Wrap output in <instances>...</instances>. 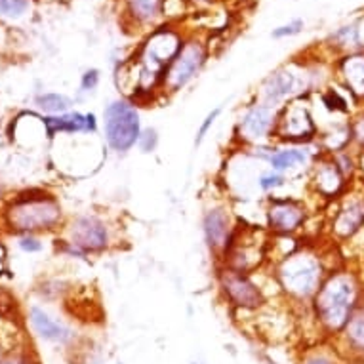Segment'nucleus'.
<instances>
[{"label":"nucleus","mask_w":364,"mask_h":364,"mask_svg":"<svg viewBox=\"0 0 364 364\" xmlns=\"http://www.w3.org/2000/svg\"><path fill=\"white\" fill-rule=\"evenodd\" d=\"M364 301L360 277L349 267H336L309 304V315L323 340H334Z\"/></svg>","instance_id":"f257e3e1"},{"label":"nucleus","mask_w":364,"mask_h":364,"mask_svg":"<svg viewBox=\"0 0 364 364\" xmlns=\"http://www.w3.org/2000/svg\"><path fill=\"white\" fill-rule=\"evenodd\" d=\"M271 265V277L277 284L279 296L290 305L309 307L318 288L332 269L313 246H299L292 254L281 257Z\"/></svg>","instance_id":"f03ea898"},{"label":"nucleus","mask_w":364,"mask_h":364,"mask_svg":"<svg viewBox=\"0 0 364 364\" xmlns=\"http://www.w3.org/2000/svg\"><path fill=\"white\" fill-rule=\"evenodd\" d=\"M63 220L60 200L48 193L29 191L19 195L6 210V223L12 231L35 235L52 231Z\"/></svg>","instance_id":"7ed1b4c3"},{"label":"nucleus","mask_w":364,"mask_h":364,"mask_svg":"<svg viewBox=\"0 0 364 364\" xmlns=\"http://www.w3.org/2000/svg\"><path fill=\"white\" fill-rule=\"evenodd\" d=\"M102 130L107 149L114 155H128L136 149L144 130L138 103L124 96L109 102L103 109Z\"/></svg>","instance_id":"20e7f679"},{"label":"nucleus","mask_w":364,"mask_h":364,"mask_svg":"<svg viewBox=\"0 0 364 364\" xmlns=\"http://www.w3.org/2000/svg\"><path fill=\"white\" fill-rule=\"evenodd\" d=\"M215 282L221 298L239 313L254 315L271 301L267 290L257 279V273H240L235 269L218 265Z\"/></svg>","instance_id":"39448f33"},{"label":"nucleus","mask_w":364,"mask_h":364,"mask_svg":"<svg viewBox=\"0 0 364 364\" xmlns=\"http://www.w3.org/2000/svg\"><path fill=\"white\" fill-rule=\"evenodd\" d=\"M318 84L309 69L299 65H287L271 73L257 90V100L271 107H282L288 102L309 97L313 92H318Z\"/></svg>","instance_id":"423d86ee"},{"label":"nucleus","mask_w":364,"mask_h":364,"mask_svg":"<svg viewBox=\"0 0 364 364\" xmlns=\"http://www.w3.org/2000/svg\"><path fill=\"white\" fill-rule=\"evenodd\" d=\"M318 139V122L307 97L288 102L279 107L275 136L277 145H311Z\"/></svg>","instance_id":"0eeeda50"},{"label":"nucleus","mask_w":364,"mask_h":364,"mask_svg":"<svg viewBox=\"0 0 364 364\" xmlns=\"http://www.w3.org/2000/svg\"><path fill=\"white\" fill-rule=\"evenodd\" d=\"M71 246L86 254V256H102L114 248L113 223L100 214L77 215L67 227V240Z\"/></svg>","instance_id":"6e6552de"},{"label":"nucleus","mask_w":364,"mask_h":364,"mask_svg":"<svg viewBox=\"0 0 364 364\" xmlns=\"http://www.w3.org/2000/svg\"><path fill=\"white\" fill-rule=\"evenodd\" d=\"M279 109L256 100L246 105L235 124V138L242 147L273 144Z\"/></svg>","instance_id":"1a4fd4ad"},{"label":"nucleus","mask_w":364,"mask_h":364,"mask_svg":"<svg viewBox=\"0 0 364 364\" xmlns=\"http://www.w3.org/2000/svg\"><path fill=\"white\" fill-rule=\"evenodd\" d=\"M265 227L277 237H298L309 221V208L301 198L269 197L265 203Z\"/></svg>","instance_id":"9d476101"},{"label":"nucleus","mask_w":364,"mask_h":364,"mask_svg":"<svg viewBox=\"0 0 364 364\" xmlns=\"http://www.w3.org/2000/svg\"><path fill=\"white\" fill-rule=\"evenodd\" d=\"M206 63V48L197 41H189L181 44L178 54L170 61L164 78H162V94L173 96L198 77Z\"/></svg>","instance_id":"9b49d317"},{"label":"nucleus","mask_w":364,"mask_h":364,"mask_svg":"<svg viewBox=\"0 0 364 364\" xmlns=\"http://www.w3.org/2000/svg\"><path fill=\"white\" fill-rule=\"evenodd\" d=\"M307 187L309 191L318 198L324 200H338L349 191V179L343 176V172L338 166L332 155H321L316 156L313 162L309 173H307Z\"/></svg>","instance_id":"f8f14e48"},{"label":"nucleus","mask_w":364,"mask_h":364,"mask_svg":"<svg viewBox=\"0 0 364 364\" xmlns=\"http://www.w3.org/2000/svg\"><path fill=\"white\" fill-rule=\"evenodd\" d=\"M200 227H203L206 248L218 259L229 245V240L233 239L235 231L239 227V220L235 218L233 210L229 208L225 203H215L204 210Z\"/></svg>","instance_id":"ddd939ff"},{"label":"nucleus","mask_w":364,"mask_h":364,"mask_svg":"<svg viewBox=\"0 0 364 364\" xmlns=\"http://www.w3.org/2000/svg\"><path fill=\"white\" fill-rule=\"evenodd\" d=\"M364 227V195L349 191L336 200V210L330 218V235L340 242L351 240Z\"/></svg>","instance_id":"4468645a"},{"label":"nucleus","mask_w":364,"mask_h":364,"mask_svg":"<svg viewBox=\"0 0 364 364\" xmlns=\"http://www.w3.org/2000/svg\"><path fill=\"white\" fill-rule=\"evenodd\" d=\"M318 155H321V147L316 144L277 145L265 166L290 178L296 173H309L311 166Z\"/></svg>","instance_id":"2eb2a0df"},{"label":"nucleus","mask_w":364,"mask_h":364,"mask_svg":"<svg viewBox=\"0 0 364 364\" xmlns=\"http://www.w3.org/2000/svg\"><path fill=\"white\" fill-rule=\"evenodd\" d=\"M330 341L346 364H364V301L358 305L340 334Z\"/></svg>","instance_id":"dca6fc26"},{"label":"nucleus","mask_w":364,"mask_h":364,"mask_svg":"<svg viewBox=\"0 0 364 364\" xmlns=\"http://www.w3.org/2000/svg\"><path fill=\"white\" fill-rule=\"evenodd\" d=\"M44 126H46L48 138H54L58 134H97L100 120H97L96 113L69 111V113L58 114V117H46Z\"/></svg>","instance_id":"f3484780"},{"label":"nucleus","mask_w":364,"mask_h":364,"mask_svg":"<svg viewBox=\"0 0 364 364\" xmlns=\"http://www.w3.org/2000/svg\"><path fill=\"white\" fill-rule=\"evenodd\" d=\"M341 90H346L357 107H364V54H349L340 61Z\"/></svg>","instance_id":"a211bd4d"},{"label":"nucleus","mask_w":364,"mask_h":364,"mask_svg":"<svg viewBox=\"0 0 364 364\" xmlns=\"http://www.w3.org/2000/svg\"><path fill=\"white\" fill-rule=\"evenodd\" d=\"M29 323L33 326L36 334L41 336L44 341H52V343H60V346H67L75 340V332L69 328L65 323H61L52 315H48L46 311L41 307H31L29 309Z\"/></svg>","instance_id":"6ab92c4d"},{"label":"nucleus","mask_w":364,"mask_h":364,"mask_svg":"<svg viewBox=\"0 0 364 364\" xmlns=\"http://www.w3.org/2000/svg\"><path fill=\"white\" fill-rule=\"evenodd\" d=\"M298 364H346V360L340 357L330 340H323L316 346L305 347L299 353Z\"/></svg>","instance_id":"aec40b11"},{"label":"nucleus","mask_w":364,"mask_h":364,"mask_svg":"<svg viewBox=\"0 0 364 364\" xmlns=\"http://www.w3.org/2000/svg\"><path fill=\"white\" fill-rule=\"evenodd\" d=\"M36 107L41 109L46 117H58V114H65L71 111L73 100L65 94H58V92H46L36 97Z\"/></svg>","instance_id":"412c9836"},{"label":"nucleus","mask_w":364,"mask_h":364,"mask_svg":"<svg viewBox=\"0 0 364 364\" xmlns=\"http://www.w3.org/2000/svg\"><path fill=\"white\" fill-rule=\"evenodd\" d=\"M288 183H290V178H288V176H284V173L281 172H275V170H271V168L263 170L256 179L257 189H259L263 195H275L277 191L284 189Z\"/></svg>","instance_id":"4be33fe9"},{"label":"nucleus","mask_w":364,"mask_h":364,"mask_svg":"<svg viewBox=\"0 0 364 364\" xmlns=\"http://www.w3.org/2000/svg\"><path fill=\"white\" fill-rule=\"evenodd\" d=\"M162 0H128L130 14L138 21H153L161 14Z\"/></svg>","instance_id":"5701e85b"},{"label":"nucleus","mask_w":364,"mask_h":364,"mask_svg":"<svg viewBox=\"0 0 364 364\" xmlns=\"http://www.w3.org/2000/svg\"><path fill=\"white\" fill-rule=\"evenodd\" d=\"M349 126H351L353 149L364 151V107L357 109L349 117Z\"/></svg>","instance_id":"b1692460"},{"label":"nucleus","mask_w":364,"mask_h":364,"mask_svg":"<svg viewBox=\"0 0 364 364\" xmlns=\"http://www.w3.org/2000/svg\"><path fill=\"white\" fill-rule=\"evenodd\" d=\"M159 144H161V136H159V130L153 128V126H145L144 130H141V136L138 139V147L139 153H144V155H151V153H155L159 149Z\"/></svg>","instance_id":"393cba45"},{"label":"nucleus","mask_w":364,"mask_h":364,"mask_svg":"<svg viewBox=\"0 0 364 364\" xmlns=\"http://www.w3.org/2000/svg\"><path fill=\"white\" fill-rule=\"evenodd\" d=\"M221 113H223V107H214L206 117H204L200 126H198L197 134H195V147H200V145L204 144V139H206V136L210 134V130L214 128V124L218 122Z\"/></svg>","instance_id":"a878e982"},{"label":"nucleus","mask_w":364,"mask_h":364,"mask_svg":"<svg viewBox=\"0 0 364 364\" xmlns=\"http://www.w3.org/2000/svg\"><path fill=\"white\" fill-rule=\"evenodd\" d=\"M29 10V0H0V18H19Z\"/></svg>","instance_id":"bb28decb"},{"label":"nucleus","mask_w":364,"mask_h":364,"mask_svg":"<svg viewBox=\"0 0 364 364\" xmlns=\"http://www.w3.org/2000/svg\"><path fill=\"white\" fill-rule=\"evenodd\" d=\"M100 71L97 69H88V71L82 75V80H80V92L84 94H92L96 92V88L100 86Z\"/></svg>","instance_id":"cd10ccee"},{"label":"nucleus","mask_w":364,"mask_h":364,"mask_svg":"<svg viewBox=\"0 0 364 364\" xmlns=\"http://www.w3.org/2000/svg\"><path fill=\"white\" fill-rule=\"evenodd\" d=\"M301 29H304V21H301V19H294V21H290L288 25L277 27V29L273 31V38H287V36H294V35H298V33H301Z\"/></svg>","instance_id":"c85d7f7f"},{"label":"nucleus","mask_w":364,"mask_h":364,"mask_svg":"<svg viewBox=\"0 0 364 364\" xmlns=\"http://www.w3.org/2000/svg\"><path fill=\"white\" fill-rule=\"evenodd\" d=\"M18 246L23 252H27V254H36V252H41L42 248H44L41 240L36 239L35 235H23V237L19 239Z\"/></svg>","instance_id":"c756f323"},{"label":"nucleus","mask_w":364,"mask_h":364,"mask_svg":"<svg viewBox=\"0 0 364 364\" xmlns=\"http://www.w3.org/2000/svg\"><path fill=\"white\" fill-rule=\"evenodd\" d=\"M14 305H16V301L10 296V292H6L4 288L0 287V315H8L14 309Z\"/></svg>","instance_id":"7c9ffc66"},{"label":"nucleus","mask_w":364,"mask_h":364,"mask_svg":"<svg viewBox=\"0 0 364 364\" xmlns=\"http://www.w3.org/2000/svg\"><path fill=\"white\" fill-rule=\"evenodd\" d=\"M357 178L364 179V151H357Z\"/></svg>","instance_id":"2f4dec72"},{"label":"nucleus","mask_w":364,"mask_h":364,"mask_svg":"<svg viewBox=\"0 0 364 364\" xmlns=\"http://www.w3.org/2000/svg\"><path fill=\"white\" fill-rule=\"evenodd\" d=\"M0 364H33L29 358L25 357H10V358H4Z\"/></svg>","instance_id":"473e14b6"},{"label":"nucleus","mask_w":364,"mask_h":364,"mask_svg":"<svg viewBox=\"0 0 364 364\" xmlns=\"http://www.w3.org/2000/svg\"><path fill=\"white\" fill-rule=\"evenodd\" d=\"M0 363H2V351H0Z\"/></svg>","instance_id":"72a5a7b5"},{"label":"nucleus","mask_w":364,"mask_h":364,"mask_svg":"<svg viewBox=\"0 0 364 364\" xmlns=\"http://www.w3.org/2000/svg\"><path fill=\"white\" fill-rule=\"evenodd\" d=\"M195 364H200V363H195Z\"/></svg>","instance_id":"f704fd0d"},{"label":"nucleus","mask_w":364,"mask_h":364,"mask_svg":"<svg viewBox=\"0 0 364 364\" xmlns=\"http://www.w3.org/2000/svg\"><path fill=\"white\" fill-rule=\"evenodd\" d=\"M119 364H122V363H119Z\"/></svg>","instance_id":"c9c22d12"}]
</instances>
